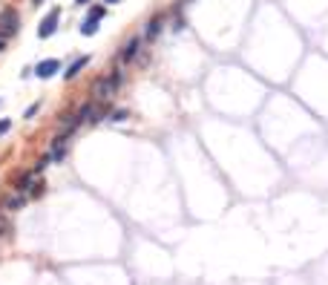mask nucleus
<instances>
[{
    "mask_svg": "<svg viewBox=\"0 0 328 285\" xmlns=\"http://www.w3.org/2000/svg\"><path fill=\"white\" fill-rule=\"evenodd\" d=\"M23 205H26V196H23L21 190H17V193H9V196L3 199V202H0V207H3L6 213H15V211H21Z\"/></svg>",
    "mask_w": 328,
    "mask_h": 285,
    "instance_id": "obj_6",
    "label": "nucleus"
},
{
    "mask_svg": "<svg viewBox=\"0 0 328 285\" xmlns=\"http://www.w3.org/2000/svg\"><path fill=\"white\" fill-rule=\"evenodd\" d=\"M89 17L101 21V17H104V6H92V9H89Z\"/></svg>",
    "mask_w": 328,
    "mask_h": 285,
    "instance_id": "obj_16",
    "label": "nucleus"
},
{
    "mask_svg": "<svg viewBox=\"0 0 328 285\" xmlns=\"http://www.w3.org/2000/svg\"><path fill=\"white\" fill-rule=\"evenodd\" d=\"M21 32V15H17L15 9H3L0 12V37L9 41V37H15Z\"/></svg>",
    "mask_w": 328,
    "mask_h": 285,
    "instance_id": "obj_2",
    "label": "nucleus"
},
{
    "mask_svg": "<svg viewBox=\"0 0 328 285\" xmlns=\"http://www.w3.org/2000/svg\"><path fill=\"white\" fill-rule=\"evenodd\" d=\"M12 130V118H0V136H6Z\"/></svg>",
    "mask_w": 328,
    "mask_h": 285,
    "instance_id": "obj_15",
    "label": "nucleus"
},
{
    "mask_svg": "<svg viewBox=\"0 0 328 285\" xmlns=\"http://www.w3.org/2000/svg\"><path fill=\"white\" fill-rule=\"evenodd\" d=\"M58 69H61V61L46 58V61H41V64L35 66V75L37 78H52V75H58Z\"/></svg>",
    "mask_w": 328,
    "mask_h": 285,
    "instance_id": "obj_5",
    "label": "nucleus"
},
{
    "mask_svg": "<svg viewBox=\"0 0 328 285\" xmlns=\"http://www.w3.org/2000/svg\"><path fill=\"white\" fill-rule=\"evenodd\" d=\"M95 32H98V21H95V17H87V21L81 23V35H87V37H92Z\"/></svg>",
    "mask_w": 328,
    "mask_h": 285,
    "instance_id": "obj_10",
    "label": "nucleus"
},
{
    "mask_svg": "<svg viewBox=\"0 0 328 285\" xmlns=\"http://www.w3.org/2000/svg\"><path fill=\"white\" fill-rule=\"evenodd\" d=\"M37 110H41V104H32L29 110H26V116H23V118H35V116H37Z\"/></svg>",
    "mask_w": 328,
    "mask_h": 285,
    "instance_id": "obj_17",
    "label": "nucleus"
},
{
    "mask_svg": "<svg viewBox=\"0 0 328 285\" xmlns=\"http://www.w3.org/2000/svg\"><path fill=\"white\" fill-rule=\"evenodd\" d=\"M49 164H52V159H49V156H44V159H37V161H35V167H32V170H35V173L41 176L46 167H49Z\"/></svg>",
    "mask_w": 328,
    "mask_h": 285,
    "instance_id": "obj_11",
    "label": "nucleus"
},
{
    "mask_svg": "<svg viewBox=\"0 0 328 285\" xmlns=\"http://www.w3.org/2000/svg\"><path fill=\"white\" fill-rule=\"evenodd\" d=\"M44 190H46V187H44V182H35V184H32V190H29V196H32V199L44 196Z\"/></svg>",
    "mask_w": 328,
    "mask_h": 285,
    "instance_id": "obj_12",
    "label": "nucleus"
},
{
    "mask_svg": "<svg viewBox=\"0 0 328 285\" xmlns=\"http://www.w3.org/2000/svg\"><path fill=\"white\" fill-rule=\"evenodd\" d=\"M121 81H124V72H121V64H118L109 75L95 78V84H92V98H95V101H109V98L115 95V89L121 87Z\"/></svg>",
    "mask_w": 328,
    "mask_h": 285,
    "instance_id": "obj_1",
    "label": "nucleus"
},
{
    "mask_svg": "<svg viewBox=\"0 0 328 285\" xmlns=\"http://www.w3.org/2000/svg\"><path fill=\"white\" fill-rule=\"evenodd\" d=\"M161 26H164V15H153L150 21H147V26H144V37L147 41H156L159 32H161Z\"/></svg>",
    "mask_w": 328,
    "mask_h": 285,
    "instance_id": "obj_7",
    "label": "nucleus"
},
{
    "mask_svg": "<svg viewBox=\"0 0 328 285\" xmlns=\"http://www.w3.org/2000/svg\"><path fill=\"white\" fill-rule=\"evenodd\" d=\"M58 21H61V12H58V9H52L49 15H46L44 21H41V26H37V37H41V41L52 37L55 32H58V26H61Z\"/></svg>",
    "mask_w": 328,
    "mask_h": 285,
    "instance_id": "obj_4",
    "label": "nucleus"
},
{
    "mask_svg": "<svg viewBox=\"0 0 328 285\" xmlns=\"http://www.w3.org/2000/svg\"><path fill=\"white\" fill-rule=\"evenodd\" d=\"M104 3H109V6H115V3H121V0H104Z\"/></svg>",
    "mask_w": 328,
    "mask_h": 285,
    "instance_id": "obj_18",
    "label": "nucleus"
},
{
    "mask_svg": "<svg viewBox=\"0 0 328 285\" xmlns=\"http://www.w3.org/2000/svg\"><path fill=\"white\" fill-rule=\"evenodd\" d=\"M124 118H130V112H127V110H115L112 116H109V121H115V124H118V121H124Z\"/></svg>",
    "mask_w": 328,
    "mask_h": 285,
    "instance_id": "obj_13",
    "label": "nucleus"
},
{
    "mask_svg": "<svg viewBox=\"0 0 328 285\" xmlns=\"http://www.w3.org/2000/svg\"><path fill=\"white\" fill-rule=\"evenodd\" d=\"M3 213H6V211L0 207V236H3V234H9V219L3 216Z\"/></svg>",
    "mask_w": 328,
    "mask_h": 285,
    "instance_id": "obj_14",
    "label": "nucleus"
},
{
    "mask_svg": "<svg viewBox=\"0 0 328 285\" xmlns=\"http://www.w3.org/2000/svg\"><path fill=\"white\" fill-rule=\"evenodd\" d=\"M75 3H81V6H84V3H89V0H75Z\"/></svg>",
    "mask_w": 328,
    "mask_h": 285,
    "instance_id": "obj_21",
    "label": "nucleus"
},
{
    "mask_svg": "<svg viewBox=\"0 0 328 285\" xmlns=\"http://www.w3.org/2000/svg\"><path fill=\"white\" fill-rule=\"evenodd\" d=\"M32 3H35V6H41V3H46V0H32Z\"/></svg>",
    "mask_w": 328,
    "mask_h": 285,
    "instance_id": "obj_20",
    "label": "nucleus"
},
{
    "mask_svg": "<svg viewBox=\"0 0 328 285\" xmlns=\"http://www.w3.org/2000/svg\"><path fill=\"white\" fill-rule=\"evenodd\" d=\"M3 49H6V41H3V37H0V52H3Z\"/></svg>",
    "mask_w": 328,
    "mask_h": 285,
    "instance_id": "obj_19",
    "label": "nucleus"
},
{
    "mask_svg": "<svg viewBox=\"0 0 328 285\" xmlns=\"http://www.w3.org/2000/svg\"><path fill=\"white\" fill-rule=\"evenodd\" d=\"M87 64H89V58H87V55H84V58H78V61H72V66H69V69L64 72V78H66V81L78 78V75H81V69H84Z\"/></svg>",
    "mask_w": 328,
    "mask_h": 285,
    "instance_id": "obj_8",
    "label": "nucleus"
},
{
    "mask_svg": "<svg viewBox=\"0 0 328 285\" xmlns=\"http://www.w3.org/2000/svg\"><path fill=\"white\" fill-rule=\"evenodd\" d=\"M35 170H26V173L17 179V184H15V190H21V193H26V190H32V184H35Z\"/></svg>",
    "mask_w": 328,
    "mask_h": 285,
    "instance_id": "obj_9",
    "label": "nucleus"
},
{
    "mask_svg": "<svg viewBox=\"0 0 328 285\" xmlns=\"http://www.w3.org/2000/svg\"><path fill=\"white\" fill-rule=\"evenodd\" d=\"M139 52H141V37H127L124 46L118 49V64H121V66L132 64V61L139 58Z\"/></svg>",
    "mask_w": 328,
    "mask_h": 285,
    "instance_id": "obj_3",
    "label": "nucleus"
}]
</instances>
